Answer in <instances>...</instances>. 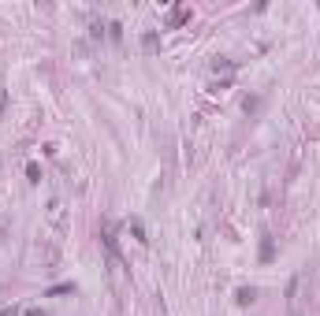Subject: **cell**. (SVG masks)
I'll return each instance as SVG.
<instances>
[{
    "mask_svg": "<svg viewBox=\"0 0 320 316\" xmlns=\"http://www.w3.org/2000/svg\"><path fill=\"white\" fill-rule=\"evenodd\" d=\"M0 316H15V309H4V313H0Z\"/></svg>",
    "mask_w": 320,
    "mask_h": 316,
    "instance_id": "cell-3",
    "label": "cell"
},
{
    "mask_svg": "<svg viewBox=\"0 0 320 316\" xmlns=\"http://www.w3.org/2000/svg\"><path fill=\"white\" fill-rule=\"evenodd\" d=\"M186 19H190V8H175V15H171V22L179 26V22H186Z\"/></svg>",
    "mask_w": 320,
    "mask_h": 316,
    "instance_id": "cell-1",
    "label": "cell"
},
{
    "mask_svg": "<svg viewBox=\"0 0 320 316\" xmlns=\"http://www.w3.org/2000/svg\"><path fill=\"white\" fill-rule=\"evenodd\" d=\"M142 45H145V53H153V49L160 45V37H157V34H145V37H142Z\"/></svg>",
    "mask_w": 320,
    "mask_h": 316,
    "instance_id": "cell-2",
    "label": "cell"
}]
</instances>
